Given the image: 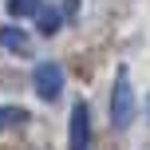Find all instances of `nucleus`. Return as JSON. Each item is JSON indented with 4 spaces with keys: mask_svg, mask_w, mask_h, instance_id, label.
<instances>
[{
    "mask_svg": "<svg viewBox=\"0 0 150 150\" xmlns=\"http://www.w3.org/2000/svg\"><path fill=\"white\" fill-rule=\"evenodd\" d=\"M24 122H28V111H24V107H0V134H4V130H12V127H24Z\"/></svg>",
    "mask_w": 150,
    "mask_h": 150,
    "instance_id": "nucleus-6",
    "label": "nucleus"
},
{
    "mask_svg": "<svg viewBox=\"0 0 150 150\" xmlns=\"http://www.w3.org/2000/svg\"><path fill=\"white\" fill-rule=\"evenodd\" d=\"M40 36H55V32L63 28V8H44L40 4Z\"/></svg>",
    "mask_w": 150,
    "mask_h": 150,
    "instance_id": "nucleus-5",
    "label": "nucleus"
},
{
    "mask_svg": "<svg viewBox=\"0 0 150 150\" xmlns=\"http://www.w3.org/2000/svg\"><path fill=\"white\" fill-rule=\"evenodd\" d=\"M32 83H36V95L44 99V103H55V99L63 95V67L55 59H44L32 71Z\"/></svg>",
    "mask_w": 150,
    "mask_h": 150,
    "instance_id": "nucleus-2",
    "label": "nucleus"
},
{
    "mask_svg": "<svg viewBox=\"0 0 150 150\" xmlns=\"http://www.w3.org/2000/svg\"><path fill=\"white\" fill-rule=\"evenodd\" d=\"M134 111H138V103H134V87H130L127 71H119V75H115V87H111V122H115L119 130H127L130 119H134Z\"/></svg>",
    "mask_w": 150,
    "mask_h": 150,
    "instance_id": "nucleus-1",
    "label": "nucleus"
},
{
    "mask_svg": "<svg viewBox=\"0 0 150 150\" xmlns=\"http://www.w3.org/2000/svg\"><path fill=\"white\" fill-rule=\"evenodd\" d=\"M71 150H91V111H87V103L71 107Z\"/></svg>",
    "mask_w": 150,
    "mask_h": 150,
    "instance_id": "nucleus-3",
    "label": "nucleus"
},
{
    "mask_svg": "<svg viewBox=\"0 0 150 150\" xmlns=\"http://www.w3.org/2000/svg\"><path fill=\"white\" fill-rule=\"evenodd\" d=\"M40 4L44 0H8V16H16V20H24V16H36Z\"/></svg>",
    "mask_w": 150,
    "mask_h": 150,
    "instance_id": "nucleus-7",
    "label": "nucleus"
},
{
    "mask_svg": "<svg viewBox=\"0 0 150 150\" xmlns=\"http://www.w3.org/2000/svg\"><path fill=\"white\" fill-rule=\"evenodd\" d=\"M0 47H8L12 55H28L32 52V36L20 24H4V28H0Z\"/></svg>",
    "mask_w": 150,
    "mask_h": 150,
    "instance_id": "nucleus-4",
    "label": "nucleus"
}]
</instances>
